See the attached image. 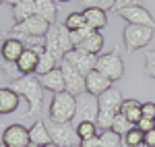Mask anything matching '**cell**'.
<instances>
[{"label": "cell", "instance_id": "cell-1", "mask_svg": "<svg viewBox=\"0 0 155 147\" xmlns=\"http://www.w3.org/2000/svg\"><path fill=\"white\" fill-rule=\"evenodd\" d=\"M12 89L27 102V108L31 114H37L41 110V104H44V85L39 81L37 75H23L19 77L17 81H12Z\"/></svg>", "mask_w": 155, "mask_h": 147}, {"label": "cell", "instance_id": "cell-2", "mask_svg": "<svg viewBox=\"0 0 155 147\" xmlns=\"http://www.w3.org/2000/svg\"><path fill=\"white\" fill-rule=\"evenodd\" d=\"M72 48L74 46H72V42H71V31L62 23L50 25V31L46 33V50H48L50 54L60 62Z\"/></svg>", "mask_w": 155, "mask_h": 147}, {"label": "cell", "instance_id": "cell-3", "mask_svg": "<svg viewBox=\"0 0 155 147\" xmlns=\"http://www.w3.org/2000/svg\"><path fill=\"white\" fill-rule=\"evenodd\" d=\"M77 114V98L68 91L54 93L50 102V122H72Z\"/></svg>", "mask_w": 155, "mask_h": 147}, {"label": "cell", "instance_id": "cell-4", "mask_svg": "<svg viewBox=\"0 0 155 147\" xmlns=\"http://www.w3.org/2000/svg\"><path fill=\"white\" fill-rule=\"evenodd\" d=\"M122 39L128 52H137L149 46V42L153 39V29L145 25H126L122 31Z\"/></svg>", "mask_w": 155, "mask_h": 147}, {"label": "cell", "instance_id": "cell-5", "mask_svg": "<svg viewBox=\"0 0 155 147\" xmlns=\"http://www.w3.org/2000/svg\"><path fill=\"white\" fill-rule=\"evenodd\" d=\"M95 71L106 75L107 79L114 83V81H120L124 77V62H122V58H120V54L116 50L114 52H107V54H99L97 56Z\"/></svg>", "mask_w": 155, "mask_h": 147}, {"label": "cell", "instance_id": "cell-6", "mask_svg": "<svg viewBox=\"0 0 155 147\" xmlns=\"http://www.w3.org/2000/svg\"><path fill=\"white\" fill-rule=\"evenodd\" d=\"M52 143H56L58 147H68L81 143V139L77 135V126L72 122H50L48 124Z\"/></svg>", "mask_w": 155, "mask_h": 147}, {"label": "cell", "instance_id": "cell-7", "mask_svg": "<svg viewBox=\"0 0 155 147\" xmlns=\"http://www.w3.org/2000/svg\"><path fill=\"white\" fill-rule=\"evenodd\" d=\"M60 71H62V77H64V89L68 91V93H72L74 98L77 95H81L85 91V75L79 71V68H74L68 60H62L58 62Z\"/></svg>", "mask_w": 155, "mask_h": 147}, {"label": "cell", "instance_id": "cell-8", "mask_svg": "<svg viewBox=\"0 0 155 147\" xmlns=\"http://www.w3.org/2000/svg\"><path fill=\"white\" fill-rule=\"evenodd\" d=\"M50 31V23L39 17L33 15L23 23H12V35H27V37H46V33Z\"/></svg>", "mask_w": 155, "mask_h": 147}, {"label": "cell", "instance_id": "cell-9", "mask_svg": "<svg viewBox=\"0 0 155 147\" xmlns=\"http://www.w3.org/2000/svg\"><path fill=\"white\" fill-rule=\"evenodd\" d=\"M97 114H99V102L95 95L87 91L77 95V114H74L77 122H95Z\"/></svg>", "mask_w": 155, "mask_h": 147}, {"label": "cell", "instance_id": "cell-10", "mask_svg": "<svg viewBox=\"0 0 155 147\" xmlns=\"http://www.w3.org/2000/svg\"><path fill=\"white\" fill-rule=\"evenodd\" d=\"M0 143L4 147H27L31 143V139H29V129L23 126V124H8V126L2 131Z\"/></svg>", "mask_w": 155, "mask_h": 147}, {"label": "cell", "instance_id": "cell-11", "mask_svg": "<svg viewBox=\"0 0 155 147\" xmlns=\"http://www.w3.org/2000/svg\"><path fill=\"white\" fill-rule=\"evenodd\" d=\"M64 60H68L74 68H79V71L87 77L91 71H95L97 56L95 54H89V52H85V50H81V48H72L71 52L64 56Z\"/></svg>", "mask_w": 155, "mask_h": 147}, {"label": "cell", "instance_id": "cell-12", "mask_svg": "<svg viewBox=\"0 0 155 147\" xmlns=\"http://www.w3.org/2000/svg\"><path fill=\"white\" fill-rule=\"evenodd\" d=\"M118 15L126 21V25H145V27H151L155 29V19L151 17V12L141 6H128V8H122L118 11Z\"/></svg>", "mask_w": 155, "mask_h": 147}, {"label": "cell", "instance_id": "cell-13", "mask_svg": "<svg viewBox=\"0 0 155 147\" xmlns=\"http://www.w3.org/2000/svg\"><path fill=\"white\" fill-rule=\"evenodd\" d=\"M25 48H27V46L23 44V39H21V37L11 35V37H6V39L2 42L0 58H2V60H6V62H17L19 58H21V54L25 52Z\"/></svg>", "mask_w": 155, "mask_h": 147}, {"label": "cell", "instance_id": "cell-14", "mask_svg": "<svg viewBox=\"0 0 155 147\" xmlns=\"http://www.w3.org/2000/svg\"><path fill=\"white\" fill-rule=\"evenodd\" d=\"M110 87H112V81L107 79L106 75H101L99 71H91L85 77V91L95 95V98H99L101 93H106Z\"/></svg>", "mask_w": 155, "mask_h": 147}, {"label": "cell", "instance_id": "cell-15", "mask_svg": "<svg viewBox=\"0 0 155 147\" xmlns=\"http://www.w3.org/2000/svg\"><path fill=\"white\" fill-rule=\"evenodd\" d=\"M97 102H99V110H106V112H114V114H118L120 108H122L124 98H122V93H120L118 89L110 87L106 93H101V95L97 98Z\"/></svg>", "mask_w": 155, "mask_h": 147}, {"label": "cell", "instance_id": "cell-16", "mask_svg": "<svg viewBox=\"0 0 155 147\" xmlns=\"http://www.w3.org/2000/svg\"><path fill=\"white\" fill-rule=\"evenodd\" d=\"M19 102H21V95L12 87H0V116L12 114L19 108Z\"/></svg>", "mask_w": 155, "mask_h": 147}, {"label": "cell", "instance_id": "cell-17", "mask_svg": "<svg viewBox=\"0 0 155 147\" xmlns=\"http://www.w3.org/2000/svg\"><path fill=\"white\" fill-rule=\"evenodd\" d=\"M39 81H41L44 89H48V91H52V93L66 91V89H64V77H62L60 66H56L54 71H50V73H46V75H41V77H39Z\"/></svg>", "mask_w": 155, "mask_h": 147}, {"label": "cell", "instance_id": "cell-18", "mask_svg": "<svg viewBox=\"0 0 155 147\" xmlns=\"http://www.w3.org/2000/svg\"><path fill=\"white\" fill-rule=\"evenodd\" d=\"M83 17H85L87 27H91L93 31H99V29H104L107 25L106 11H101V8H97V6H87L83 11Z\"/></svg>", "mask_w": 155, "mask_h": 147}, {"label": "cell", "instance_id": "cell-19", "mask_svg": "<svg viewBox=\"0 0 155 147\" xmlns=\"http://www.w3.org/2000/svg\"><path fill=\"white\" fill-rule=\"evenodd\" d=\"M143 104L139 102V99L134 98H128L122 102V108H120V114H124L126 118H128V122L132 124V126H137L139 124V120L143 118Z\"/></svg>", "mask_w": 155, "mask_h": 147}, {"label": "cell", "instance_id": "cell-20", "mask_svg": "<svg viewBox=\"0 0 155 147\" xmlns=\"http://www.w3.org/2000/svg\"><path fill=\"white\" fill-rule=\"evenodd\" d=\"M37 58H39V52H37V50L25 48V52L21 54V58L17 60V66H19L21 75H35Z\"/></svg>", "mask_w": 155, "mask_h": 147}, {"label": "cell", "instance_id": "cell-21", "mask_svg": "<svg viewBox=\"0 0 155 147\" xmlns=\"http://www.w3.org/2000/svg\"><path fill=\"white\" fill-rule=\"evenodd\" d=\"M12 21L15 23H23L29 17L35 15V0H21L17 4H12Z\"/></svg>", "mask_w": 155, "mask_h": 147}, {"label": "cell", "instance_id": "cell-22", "mask_svg": "<svg viewBox=\"0 0 155 147\" xmlns=\"http://www.w3.org/2000/svg\"><path fill=\"white\" fill-rule=\"evenodd\" d=\"M29 139H31V143L37 145V147H44V145H48V143H52L48 124L41 122V120H37V122L29 129Z\"/></svg>", "mask_w": 155, "mask_h": 147}, {"label": "cell", "instance_id": "cell-23", "mask_svg": "<svg viewBox=\"0 0 155 147\" xmlns=\"http://www.w3.org/2000/svg\"><path fill=\"white\" fill-rule=\"evenodd\" d=\"M35 15L44 17L50 25H54L56 23V15H58L56 2L54 0H35Z\"/></svg>", "mask_w": 155, "mask_h": 147}, {"label": "cell", "instance_id": "cell-24", "mask_svg": "<svg viewBox=\"0 0 155 147\" xmlns=\"http://www.w3.org/2000/svg\"><path fill=\"white\" fill-rule=\"evenodd\" d=\"M58 66V60L50 54L48 50H44V52H39V58H37V66H35V75L37 77H41V75L50 73V71H54Z\"/></svg>", "mask_w": 155, "mask_h": 147}, {"label": "cell", "instance_id": "cell-25", "mask_svg": "<svg viewBox=\"0 0 155 147\" xmlns=\"http://www.w3.org/2000/svg\"><path fill=\"white\" fill-rule=\"evenodd\" d=\"M77 48L85 50V52H89V54H99L101 52V48H104V35L99 33V31H91V35L85 39L81 46H77Z\"/></svg>", "mask_w": 155, "mask_h": 147}, {"label": "cell", "instance_id": "cell-26", "mask_svg": "<svg viewBox=\"0 0 155 147\" xmlns=\"http://www.w3.org/2000/svg\"><path fill=\"white\" fill-rule=\"evenodd\" d=\"M99 147H122V137L114 131H101L99 133Z\"/></svg>", "mask_w": 155, "mask_h": 147}, {"label": "cell", "instance_id": "cell-27", "mask_svg": "<svg viewBox=\"0 0 155 147\" xmlns=\"http://www.w3.org/2000/svg\"><path fill=\"white\" fill-rule=\"evenodd\" d=\"M130 129H132V124L128 122V118L118 112V114L114 116V120H112V129H110V131H114V133H118L120 137H124Z\"/></svg>", "mask_w": 155, "mask_h": 147}, {"label": "cell", "instance_id": "cell-28", "mask_svg": "<svg viewBox=\"0 0 155 147\" xmlns=\"http://www.w3.org/2000/svg\"><path fill=\"white\" fill-rule=\"evenodd\" d=\"M77 126V135H79V139L81 141H85V139H91V137H95V135H99L97 131V124L95 122H77L74 124Z\"/></svg>", "mask_w": 155, "mask_h": 147}, {"label": "cell", "instance_id": "cell-29", "mask_svg": "<svg viewBox=\"0 0 155 147\" xmlns=\"http://www.w3.org/2000/svg\"><path fill=\"white\" fill-rule=\"evenodd\" d=\"M62 25H64L68 31H79L81 27H87L83 12H71V15L64 19V23H62Z\"/></svg>", "mask_w": 155, "mask_h": 147}, {"label": "cell", "instance_id": "cell-30", "mask_svg": "<svg viewBox=\"0 0 155 147\" xmlns=\"http://www.w3.org/2000/svg\"><path fill=\"white\" fill-rule=\"evenodd\" d=\"M143 141H145V133L139 126H132L130 131L122 137V143H124V145H145Z\"/></svg>", "mask_w": 155, "mask_h": 147}, {"label": "cell", "instance_id": "cell-31", "mask_svg": "<svg viewBox=\"0 0 155 147\" xmlns=\"http://www.w3.org/2000/svg\"><path fill=\"white\" fill-rule=\"evenodd\" d=\"M0 68H2V73L6 75L11 81H17L19 77H23L21 71H19V66H17V62H6V60L0 58Z\"/></svg>", "mask_w": 155, "mask_h": 147}, {"label": "cell", "instance_id": "cell-32", "mask_svg": "<svg viewBox=\"0 0 155 147\" xmlns=\"http://www.w3.org/2000/svg\"><path fill=\"white\" fill-rule=\"evenodd\" d=\"M91 31H93L91 27H81L79 31H71V42H72V46H74V48H77V46H81L85 39L91 35Z\"/></svg>", "mask_w": 155, "mask_h": 147}, {"label": "cell", "instance_id": "cell-33", "mask_svg": "<svg viewBox=\"0 0 155 147\" xmlns=\"http://www.w3.org/2000/svg\"><path fill=\"white\" fill-rule=\"evenodd\" d=\"M145 73L155 79V50L145 52Z\"/></svg>", "mask_w": 155, "mask_h": 147}, {"label": "cell", "instance_id": "cell-34", "mask_svg": "<svg viewBox=\"0 0 155 147\" xmlns=\"http://www.w3.org/2000/svg\"><path fill=\"white\" fill-rule=\"evenodd\" d=\"M143 4V0H116V4H114V8L116 12L122 11V8H128V6H141Z\"/></svg>", "mask_w": 155, "mask_h": 147}, {"label": "cell", "instance_id": "cell-35", "mask_svg": "<svg viewBox=\"0 0 155 147\" xmlns=\"http://www.w3.org/2000/svg\"><path fill=\"white\" fill-rule=\"evenodd\" d=\"M89 6H97V8H101V11H107V8H114V4H116V0H91V2H87Z\"/></svg>", "mask_w": 155, "mask_h": 147}, {"label": "cell", "instance_id": "cell-36", "mask_svg": "<svg viewBox=\"0 0 155 147\" xmlns=\"http://www.w3.org/2000/svg\"><path fill=\"white\" fill-rule=\"evenodd\" d=\"M141 110H143V116H145V118L155 120V102H145Z\"/></svg>", "mask_w": 155, "mask_h": 147}, {"label": "cell", "instance_id": "cell-37", "mask_svg": "<svg viewBox=\"0 0 155 147\" xmlns=\"http://www.w3.org/2000/svg\"><path fill=\"white\" fill-rule=\"evenodd\" d=\"M137 126H139L143 133H147V131H153V129H155V120H151V118H145V116H143V118L139 120V124H137Z\"/></svg>", "mask_w": 155, "mask_h": 147}, {"label": "cell", "instance_id": "cell-38", "mask_svg": "<svg viewBox=\"0 0 155 147\" xmlns=\"http://www.w3.org/2000/svg\"><path fill=\"white\" fill-rule=\"evenodd\" d=\"M143 143H145V147H155V129L145 133V141Z\"/></svg>", "mask_w": 155, "mask_h": 147}, {"label": "cell", "instance_id": "cell-39", "mask_svg": "<svg viewBox=\"0 0 155 147\" xmlns=\"http://www.w3.org/2000/svg\"><path fill=\"white\" fill-rule=\"evenodd\" d=\"M81 147H99V135L91 137V139H85L81 141Z\"/></svg>", "mask_w": 155, "mask_h": 147}, {"label": "cell", "instance_id": "cell-40", "mask_svg": "<svg viewBox=\"0 0 155 147\" xmlns=\"http://www.w3.org/2000/svg\"><path fill=\"white\" fill-rule=\"evenodd\" d=\"M4 2H6V4H11V6H12V4H17V2H21V0H4Z\"/></svg>", "mask_w": 155, "mask_h": 147}, {"label": "cell", "instance_id": "cell-41", "mask_svg": "<svg viewBox=\"0 0 155 147\" xmlns=\"http://www.w3.org/2000/svg\"><path fill=\"white\" fill-rule=\"evenodd\" d=\"M122 147H145V145H124V143H122Z\"/></svg>", "mask_w": 155, "mask_h": 147}, {"label": "cell", "instance_id": "cell-42", "mask_svg": "<svg viewBox=\"0 0 155 147\" xmlns=\"http://www.w3.org/2000/svg\"><path fill=\"white\" fill-rule=\"evenodd\" d=\"M44 147H58L56 143H48V145H44Z\"/></svg>", "mask_w": 155, "mask_h": 147}, {"label": "cell", "instance_id": "cell-43", "mask_svg": "<svg viewBox=\"0 0 155 147\" xmlns=\"http://www.w3.org/2000/svg\"><path fill=\"white\" fill-rule=\"evenodd\" d=\"M68 147H81V143H77V145H68Z\"/></svg>", "mask_w": 155, "mask_h": 147}, {"label": "cell", "instance_id": "cell-44", "mask_svg": "<svg viewBox=\"0 0 155 147\" xmlns=\"http://www.w3.org/2000/svg\"><path fill=\"white\" fill-rule=\"evenodd\" d=\"M27 147H37V145H33V143H29V145H27Z\"/></svg>", "mask_w": 155, "mask_h": 147}, {"label": "cell", "instance_id": "cell-45", "mask_svg": "<svg viewBox=\"0 0 155 147\" xmlns=\"http://www.w3.org/2000/svg\"><path fill=\"white\" fill-rule=\"evenodd\" d=\"M58 2H71V0H58Z\"/></svg>", "mask_w": 155, "mask_h": 147}, {"label": "cell", "instance_id": "cell-46", "mask_svg": "<svg viewBox=\"0 0 155 147\" xmlns=\"http://www.w3.org/2000/svg\"><path fill=\"white\" fill-rule=\"evenodd\" d=\"M0 4H4V0H0Z\"/></svg>", "mask_w": 155, "mask_h": 147}, {"label": "cell", "instance_id": "cell-47", "mask_svg": "<svg viewBox=\"0 0 155 147\" xmlns=\"http://www.w3.org/2000/svg\"><path fill=\"white\" fill-rule=\"evenodd\" d=\"M85 2H91V0H85Z\"/></svg>", "mask_w": 155, "mask_h": 147}, {"label": "cell", "instance_id": "cell-48", "mask_svg": "<svg viewBox=\"0 0 155 147\" xmlns=\"http://www.w3.org/2000/svg\"><path fill=\"white\" fill-rule=\"evenodd\" d=\"M0 147H4V145H2V143H0Z\"/></svg>", "mask_w": 155, "mask_h": 147}]
</instances>
